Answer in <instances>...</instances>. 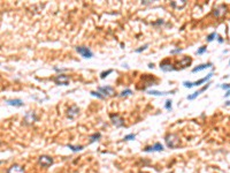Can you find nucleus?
<instances>
[{"instance_id":"43","label":"nucleus","mask_w":230,"mask_h":173,"mask_svg":"<svg viewBox=\"0 0 230 173\" xmlns=\"http://www.w3.org/2000/svg\"><path fill=\"white\" fill-rule=\"evenodd\" d=\"M168 173H173V172H168Z\"/></svg>"},{"instance_id":"35","label":"nucleus","mask_w":230,"mask_h":173,"mask_svg":"<svg viewBox=\"0 0 230 173\" xmlns=\"http://www.w3.org/2000/svg\"><path fill=\"white\" fill-rule=\"evenodd\" d=\"M216 37H217V40H219V43H221V44H222V43L224 42V39H223V38H222V37H221L220 35H216Z\"/></svg>"},{"instance_id":"41","label":"nucleus","mask_w":230,"mask_h":173,"mask_svg":"<svg viewBox=\"0 0 230 173\" xmlns=\"http://www.w3.org/2000/svg\"><path fill=\"white\" fill-rule=\"evenodd\" d=\"M140 173H149V172H140Z\"/></svg>"},{"instance_id":"32","label":"nucleus","mask_w":230,"mask_h":173,"mask_svg":"<svg viewBox=\"0 0 230 173\" xmlns=\"http://www.w3.org/2000/svg\"><path fill=\"white\" fill-rule=\"evenodd\" d=\"M220 88H222V89H224V90H229V89H230V84H229V83L221 84V85H220Z\"/></svg>"},{"instance_id":"14","label":"nucleus","mask_w":230,"mask_h":173,"mask_svg":"<svg viewBox=\"0 0 230 173\" xmlns=\"http://www.w3.org/2000/svg\"><path fill=\"white\" fill-rule=\"evenodd\" d=\"M143 80V83H145V87H151V85H155L157 84V79L152 78V76H149V75H145L142 78Z\"/></svg>"},{"instance_id":"17","label":"nucleus","mask_w":230,"mask_h":173,"mask_svg":"<svg viewBox=\"0 0 230 173\" xmlns=\"http://www.w3.org/2000/svg\"><path fill=\"white\" fill-rule=\"evenodd\" d=\"M212 76H213V73H209L207 76H205V78H203V79L196 81V82H192V84H193V87H199L200 84H203V83H205V82H208L209 79H211Z\"/></svg>"},{"instance_id":"39","label":"nucleus","mask_w":230,"mask_h":173,"mask_svg":"<svg viewBox=\"0 0 230 173\" xmlns=\"http://www.w3.org/2000/svg\"><path fill=\"white\" fill-rule=\"evenodd\" d=\"M149 67H150V68H153V67H154V65H153V64H149Z\"/></svg>"},{"instance_id":"28","label":"nucleus","mask_w":230,"mask_h":173,"mask_svg":"<svg viewBox=\"0 0 230 173\" xmlns=\"http://www.w3.org/2000/svg\"><path fill=\"white\" fill-rule=\"evenodd\" d=\"M216 32H212V34H209L208 36H207V38H206V40L207 42H212V40H214V38L216 37Z\"/></svg>"},{"instance_id":"7","label":"nucleus","mask_w":230,"mask_h":173,"mask_svg":"<svg viewBox=\"0 0 230 173\" xmlns=\"http://www.w3.org/2000/svg\"><path fill=\"white\" fill-rule=\"evenodd\" d=\"M110 121L115 127H123L124 126V119L119 114H110Z\"/></svg>"},{"instance_id":"21","label":"nucleus","mask_w":230,"mask_h":173,"mask_svg":"<svg viewBox=\"0 0 230 173\" xmlns=\"http://www.w3.org/2000/svg\"><path fill=\"white\" fill-rule=\"evenodd\" d=\"M100 137H101V134L100 133H95L92 135H90V143H93L95 141H98Z\"/></svg>"},{"instance_id":"44","label":"nucleus","mask_w":230,"mask_h":173,"mask_svg":"<svg viewBox=\"0 0 230 173\" xmlns=\"http://www.w3.org/2000/svg\"><path fill=\"white\" fill-rule=\"evenodd\" d=\"M229 65H230V61H229Z\"/></svg>"},{"instance_id":"19","label":"nucleus","mask_w":230,"mask_h":173,"mask_svg":"<svg viewBox=\"0 0 230 173\" xmlns=\"http://www.w3.org/2000/svg\"><path fill=\"white\" fill-rule=\"evenodd\" d=\"M212 62H207V64H203V65H199V66L194 67L193 69H192V72L193 73H197V72H200V70H204V69H206V68H209V67H212Z\"/></svg>"},{"instance_id":"22","label":"nucleus","mask_w":230,"mask_h":173,"mask_svg":"<svg viewBox=\"0 0 230 173\" xmlns=\"http://www.w3.org/2000/svg\"><path fill=\"white\" fill-rule=\"evenodd\" d=\"M68 148L71 150V151H74V152H77V151H81V150H83L84 149V146H73V144H68Z\"/></svg>"},{"instance_id":"40","label":"nucleus","mask_w":230,"mask_h":173,"mask_svg":"<svg viewBox=\"0 0 230 173\" xmlns=\"http://www.w3.org/2000/svg\"><path fill=\"white\" fill-rule=\"evenodd\" d=\"M226 105H230V100H228V102H226Z\"/></svg>"},{"instance_id":"10","label":"nucleus","mask_w":230,"mask_h":173,"mask_svg":"<svg viewBox=\"0 0 230 173\" xmlns=\"http://www.w3.org/2000/svg\"><path fill=\"white\" fill-rule=\"evenodd\" d=\"M227 13V6L226 5H219L216 6L214 9H213V12L212 14L215 16V17H220V16H222L223 14Z\"/></svg>"},{"instance_id":"37","label":"nucleus","mask_w":230,"mask_h":173,"mask_svg":"<svg viewBox=\"0 0 230 173\" xmlns=\"http://www.w3.org/2000/svg\"><path fill=\"white\" fill-rule=\"evenodd\" d=\"M142 4H143V5H150L151 1H142Z\"/></svg>"},{"instance_id":"13","label":"nucleus","mask_w":230,"mask_h":173,"mask_svg":"<svg viewBox=\"0 0 230 173\" xmlns=\"http://www.w3.org/2000/svg\"><path fill=\"white\" fill-rule=\"evenodd\" d=\"M7 173H26V170H24V167L22 165L14 164L7 170Z\"/></svg>"},{"instance_id":"42","label":"nucleus","mask_w":230,"mask_h":173,"mask_svg":"<svg viewBox=\"0 0 230 173\" xmlns=\"http://www.w3.org/2000/svg\"><path fill=\"white\" fill-rule=\"evenodd\" d=\"M1 163H2V162H1V160H0V164H1Z\"/></svg>"},{"instance_id":"11","label":"nucleus","mask_w":230,"mask_h":173,"mask_svg":"<svg viewBox=\"0 0 230 173\" xmlns=\"http://www.w3.org/2000/svg\"><path fill=\"white\" fill-rule=\"evenodd\" d=\"M209 85H211V82H209V81H208V82H207V83H206V84H205V85H204L203 88H200V89H199V90H197V91H196V93H192V95H189V96H188V97H187V98H188V99H189V100H192V99H194V98H197V97H198V96H199V95H200V93H204V91H205V90H207V89H208V88H209Z\"/></svg>"},{"instance_id":"30","label":"nucleus","mask_w":230,"mask_h":173,"mask_svg":"<svg viewBox=\"0 0 230 173\" xmlns=\"http://www.w3.org/2000/svg\"><path fill=\"white\" fill-rule=\"evenodd\" d=\"M206 50H207V47L206 46H202V47H199L197 51H196V54H203L206 52Z\"/></svg>"},{"instance_id":"5","label":"nucleus","mask_w":230,"mask_h":173,"mask_svg":"<svg viewBox=\"0 0 230 173\" xmlns=\"http://www.w3.org/2000/svg\"><path fill=\"white\" fill-rule=\"evenodd\" d=\"M53 81H54L58 85H68L69 82H70V79H69V76H67V75L60 74V75H56L54 79H53Z\"/></svg>"},{"instance_id":"26","label":"nucleus","mask_w":230,"mask_h":173,"mask_svg":"<svg viewBox=\"0 0 230 173\" xmlns=\"http://www.w3.org/2000/svg\"><path fill=\"white\" fill-rule=\"evenodd\" d=\"M149 47V44H145V45H143V46H140L139 49H136L135 52L136 53H140V52H143V51H145L146 49Z\"/></svg>"},{"instance_id":"33","label":"nucleus","mask_w":230,"mask_h":173,"mask_svg":"<svg viewBox=\"0 0 230 173\" xmlns=\"http://www.w3.org/2000/svg\"><path fill=\"white\" fill-rule=\"evenodd\" d=\"M183 51V49H175V50H172L170 54H176V53H181Z\"/></svg>"},{"instance_id":"1","label":"nucleus","mask_w":230,"mask_h":173,"mask_svg":"<svg viewBox=\"0 0 230 173\" xmlns=\"http://www.w3.org/2000/svg\"><path fill=\"white\" fill-rule=\"evenodd\" d=\"M164 142H166V146L170 149H175L179 146V139L176 134H167L164 137Z\"/></svg>"},{"instance_id":"31","label":"nucleus","mask_w":230,"mask_h":173,"mask_svg":"<svg viewBox=\"0 0 230 173\" xmlns=\"http://www.w3.org/2000/svg\"><path fill=\"white\" fill-rule=\"evenodd\" d=\"M183 85H184L185 88H192V87H193L192 82H189V81H184V82H183Z\"/></svg>"},{"instance_id":"20","label":"nucleus","mask_w":230,"mask_h":173,"mask_svg":"<svg viewBox=\"0 0 230 173\" xmlns=\"http://www.w3.org/2000/svg\"><path fill=\"white\" fill-rule=\"evenodd\" d=\"M181 65H182V67L181 68H185L187 66H189L190 64H191V58H189V57H185L183 60H181V62H179Z\"/></svg>"},{"instance_id":"38","label":"nucleus","mask_w":230,"mask_h":173,"mask_svg":"<svg viewBox=\"0 0 230 173\" xmlns=\"http://www.w3.org/2000/svg\"><path fill=\"white\" fill-rule=\"evenodd\" d=\"M229 96H230V89H229V90H228V91H227V93H226V95H224V97H229Z\"/></svg>"},{"instance_id":"25","label":"nucleus","mask_w":230,"mask_h":173,"mask_svg":"<svg viewBox=\"0 0 230 173\" xmlns=\"http://www.w3.org/2000/svg\"><path fill=\"white\" fill-rule=\"evenodd\" d=\"M91 95L92 96H95V97H97V98H99V99H105V97L101 95V93H99V91H91Z\"/></svg>"},{"instance_id":"27","label":"nucleus","mask_w":230,"mask_h":173,"mask_svg":"<svg viewBox=\"0 0 230 173\" xmlns=\"http://www.w3.org/2000/svg\"><path fill=\"white\" fill-rule=\"evenodd\" d=\"M172 103H173V102H172V100H169V99H168V100H166V103H164V108H166V110H168V111H172V108H173Z\"/></svg>"},{"instance_id":"23","label":"nucleus","mask_w":230,"mask_h":173,"mask_svg":"<svg viewBox=\"0 0 230 173\" xmlns=\"http://www.w3.org/2000/svg\"><path fill=\"white\" fill-rule=\"evenodd\" d=\"M135 139H136L135 134H128V135H125V136L123 137L124 141H131V140H135Z\"/></svg>"},{"instance_id":"3","label":"nucleus","mask_w":230,"mask_h":173,"mask_svg":"<svg viewBox=\"0 0 230 173\" xmlns=\"http://www.w3.org/2000/svg\"><path fill=\"white\" fill-rule=\"evenodd\" d=\"M76 51L77 53L81 54L83 58L85 59H90L93 57V52L88 47V46H76Z\"/></svg>"},{"instance_id":"9","label":"nucleus","mask_w":230,"mask_h":173,"mask_svg":"<svg viewBox=\"0 0 230 173\" xmlns=\"http://www.w3.org/2000/svg\"><path fill=\"white\" fill-rule=\"evenodd\" d=\"M80 114V107L77 105H73L68 108L67 111V117L69 119H75L77 116Z\"/></svg>"},{"instance_id":"16","label":"nucleus","mask_w":230,"mask_h":173,"mask_svg":"<svg viewBox=\"0 0 230 173\" xmlns=\"http://www.w3.org/2000/svg\"><path fill=\"white\" fill-rule=\"evenodd\" d=\"M147 93L152 95V96H167V95H172V93H175V90H172V91H158V90H149Z\"/></svg>"},{"instance_id":"36","label":"nucleus","mask_w":230,"mask_h":173,"mask_svg":"<svg viewBox=\"0 0 230 173\" xmlns=\"http://www.w3.org/2000/svg\"><path fill=\"white\" fill-rule=\"evenodd\" d=\"M163 23H164V21H163V20H159L158 22H154L153 24H154V26H157V24H163Z\"/></svg>"},{"instance_id":"18","label":"nucleus","mask_w":230,"mask_h":173,"mask_svg":"<svg viewBox=\"0 0 230 173\" xmlns=\"http://www.w3.org/2000/svg\"><path fill=\"white\" fill-rule=\"evenodd\" d=\"M6 103L8 104V105H11V106H23V100L22 99H8V100H6Z\"/></svg>"},{"instance_id":"15","label":"nucleus","mask_w":230,"mask_h":173,"mask_svg":"<svg viewBox=\"0 0 230 173\" xmlns=\"http://www.w3.org/2000/svg\"><path fill=\"white\" fill-rule=\"evenodd\" d=\"M170 6L173 7V8H175V9H182V8H184L185 6H187V1L185 0H181V1H172L170 2Z\"/></svg>"},{"instance_id":"29","label":"nucleus","mask_w":230,"mask_h":173,"mask_svg":"<svg viewBox=\"0 0 230 173\" xmlns=\"http://www.w3.org/2000/svg\"><path fill=\"white\" fill-rule=\"evenodd\" d=\"M110 73H113V69H108V70H106V72H103V73L100 74V78H101V79H105L106 76H108V74H110Z\"/></svg>"},{"instance_id":"8","label":"nucleus","mask_w":230,"mask_h":173,"mask_svg":"<svg viewBox=\"0 0 230 173\" xmlns=\"http://www.w3.org/2000/svg\"><path fill=\"white\" fill-rule=\"evenodd\" d=\"M160 69L163 72H174L177 68L172 62H169V60H163L162 62H160Z\"/></svg>"},{"instance_id":"6","label":"nucleus","mask_w":230,"mask_h":173,"mask_svg":"<svg viewBox=\"0 0 230 173\" xmlns=\"http://www.w3.org/2000/svg\"><path fill=\"white\" fill-rule=\"evenodd\" d=\"M143 150H144V152H160V151H163L164 149H163V146L160 142H157L153 146H145Z\"/></svg>"},{"instance_id":"34","label":"nucleus","mask_w":230,"mask_h":173,"mask_svg":"<svg viewBox=\"0 0 230 173\" xmlns=\"http://www.w3.org/2000/svg\"><path fill=\"white\" fill-rule=\"evenodd\" d=\"M54 70L55 72H58V73H61V72H66V70H68V69L67 68H58V67H55Z\"/></svg>"},{"instance_id":"12","label":"nucleus","mask_w":230,"mask_h":173,"mask_svg":"<svg viewBox=\"0 0 230 173\" xmlns=\"http://www.w3.org/2000/svg\"><path fill=\"white\" fill-rule=\"evenodd\" d=\"M23 121H24L26 125H30V123L37 121V116H36V113H35V112H28L27 114H26V117H24V119H23Z\"/></svg>"},{"instance_id":"24","label":"nucleus","mask_w":230,"mask_h":173,"mask_svg":"<svg viewBox=\"0 0 230 173\" xmlns=\"http://www.w3.org/2000/svg\"><path fill=\"white\" fill-rule=\"evenodd\" d=\"M130 95H132V91L130 90V89H127V90H123L121 93H120V96L121 97H127V96H130Z\"/></svg>"},{"instance_id":"2","label":"nucleus","mask_w":230,"mask_h":173,"mask_svg":"<svg viewBox=\"0 0 230 173\" xmlns=\"http://www.w3.org/2000/svg\"><path fill=\"white\" fill-rule=\"evenodd\" d=\"M38 163H39V165H41V167H50L51 165H53V163H54V160L53 158L51 157V156H47V155H41L39 156V158H38Z\"/></svg>"},{"instance_id":"4","label":"nucleus","mask_w":230,"mask_h":173,"mask_svg":"<svg viewBox=\"0 0 230 173\" xmlns=\"http://www.w3.org/2000/svg\"><path fill=\"white\" fill-rule=\"evenodd\" d=\"M97 91H99L105 98H107V97H110V96L114 95L115 89H114L113 87H110V85H106V87H99V88L97 89Z\"/></svg>"}]
</instances>
